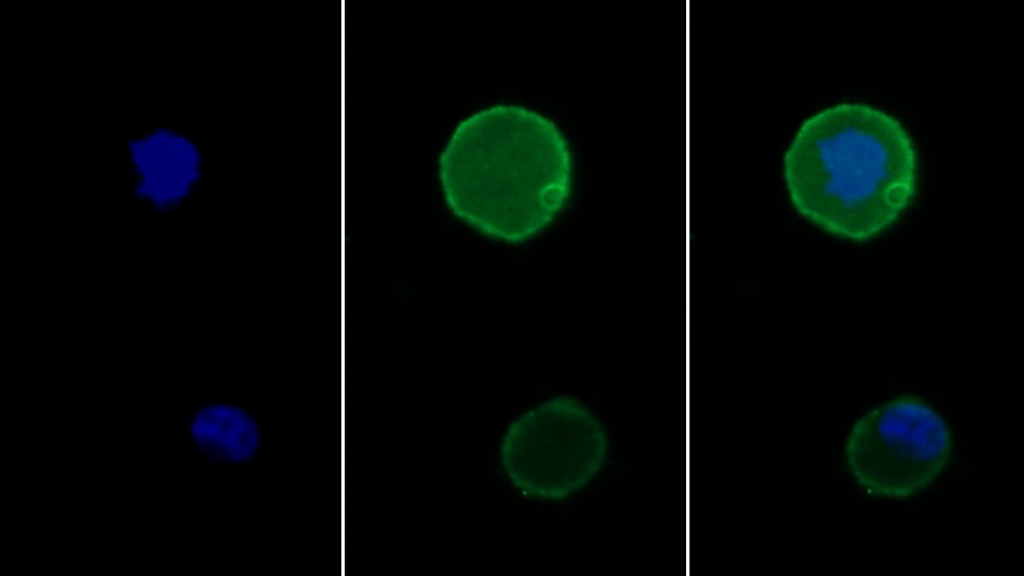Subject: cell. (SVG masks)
<instances>
[{
  "label": "cell",
  "instance_id": "cell-1",
  "mask_svg": "<svg viewBox=\"0 0 1024 576\" xmlns=\"http://www.w3.org/2000/svg\"><path fill=\"white\" fill-rule=\"evenodd\" d=\"M917 166L913 141L894 116L842 103L804 121L785 153L783 174L800 215L860 242L885 231L911 204Z\"/></svg>",
  "mask_w": 1024,
  "mask_h": 576
},
{
  "label": "cell",
  "instance_id": "cell-2",
  "mask_svg": "<svg viewBox=\"0 0 1024 576\" xmlns=\"http://www.w3.org/2000/svg\"><path fill=\"white\" fill-rule=\"evenodd\" d=\"M569 145L550 119L519 105L479 111L454 130L439 159L451 211L477 232L524 242L572 192Z\"/></svg>",
  "mask_w": 1024,
  "mask_h": 576
},
{
  "label": "cell",
  "instance_id": "cell-3",
  "mask_svg": "<svg viewBox=\"0 0 1024 576\" xmlns=\"http://www.w3.org/2000/svg\"><path fill=\"white\" fill-rule=\"evenodd\" d=\"M604 452L596 418L574 399L559 397L511 425L503 462L519 487L536 497L561 498L588 481Z\"/></svg>",
  "mask_w": 1024,
  "mask_h": 576
},
{
  "label": "cell",
  "instance_id": "cell-4",
  "mask_svg": "<svg viewBox=\"0 0 1024 576\" xmlns=\"http://www.w3.org/2000/svg\"><path fill=\"white\" fill-rule=\"evenodd\" d=\"M849 439L889 445L850 448L849 456H855V464L871 459L853 471L871 465L872 469L864 473L872 474L869 481L879 483L878 489L886 495L904 497L934 478L945 463L949 447L942 418L912 399L893 401L868 413L854 426Z\"/></svg>",
  "mask_w": 1024,
  "mask_h": 576
},
{
  "label": "cell",
  "instance_id": "cell-5",
  "mask_svg": "<svg viewBox=\"0 0 1024 576\" xmlns=\"http://www.w3.org/2000/svg\"><path fill=\"white\" fill-rule=\"evenodd\" d=\"M123 152L134 197L155 212L183 207L202 180V149L184 128L147 126L127 139Z\"/></svg>",
  "mask_w": 1024,
  "mask_h": 576
},
{
  "label": "cell",
  "instance_id": "cell-6",
  "mask_svg": "<svg viewBox=\"0 0 1024 576\" xmlns=\"http://www.w3.org/2000/svg\"><path fill=\"white\" fill-rule=\"evenodd\" d=\"M190 434L212 461L246 462L253 458L260 444L254 419L244 410L227 404L200 408L191 420Z\"/></svg>",
  "mask_w": 1024,
  "mask_h": 576
}]
</instances>
